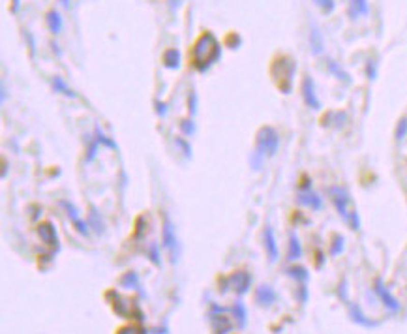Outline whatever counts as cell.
Segmentation results:
<instances>
[{"instance_id":"cell-1","label":"cell","mask_w":407,"mask_h":334,"mask_svg":"<svg viewBox=\"0 0 407 334\" xmlns=\"http://www.w3.org/2000/svg\"><path fill=\"white\" fill-rule=\"evenodd\" d=\"M220 54H222V47L216 36L212 32H203L192 47V64L195 66V70L205 72L220 59Z\"/></svg>"},{"instance_id":"cell-2","label":"cell","mask_w":407,"mask_h":334,"mask_svg":"<svg viewBox=\"0 0 407 334\" xmlns=\"http://www.w3.org/2000/svg\"><path fill=\"white\" fill-rule=\"evenodd\" d=\"M330 197H332V203L336 205V209L340 212V216L343 220L347 221L351 229H359L360 221H359V214L355 212L353 203H351V197L345 190L341 188H330Z\"/></svg>"},{"instance_id":"cell-3","label":"cell","mask_w":407,"mask_h":334,"mask_svg":"<svg viewBox=\"0 0 407 334\" xmlns=\"http://www.w3.org/2000/svg\"><path fill=\"white\" fill-rule=\"evenodd\" d=\"M278 133H276L272 128H263L259 131L257 137V147H259V154H267V156H274L276 150H278Z\"/></svg>"},{"instance_id":"cell-4","label":"cell","mask_w":407,"mask_h":334,"mask_svg":"<svg viewBox=\"0 0 407 334\" xmlns=\"http://www.w3.org/2000/svg\"><path fill=\"white\" fill-rule=\"evenodd\" d=\"M302 98H304V102L308 107H311V109L321 107L317 96H315V85H313L311 77H308V75H306L304 81H302Z\"/></svg>"},{"instance_id":"cell-5","label":"cell","mask_w":407,"mask_h":334,"mask_svg":"<svg viewBox=\"0 0 407 334\" xmlns=\"http://www.w3.org/2000/svg\"><path fill=\"white\" fill-rule=\"evenodd\" d=\"M229 286L233 287L237 293H246L248 291V287H250V282H252V278H250V274L248 272H244V270H237V272H233V274L227 278Z\"/></svg>"},{"instance_id":"cell-6","label":"cell","mask_w":407,"mask_h":334,"mask_svg":"<svg viewBox=\"0 0 407 334\" xmlns=\"http://www.w3.org/2000/svg\"><path fill=\"white\" fill-rule=\"evenodd\" d=\"M373 289H375V293H377L379 297H381V300H383V304L387 306V308H390L392 312H398V310H400V304H398V300H396V298L392 297V295H390L387 289H385L383 282H381V280L375 282V287H373Z\"/></svg>"},{"instance_id":"cell-7","label":"cell","mask_w":407,"mask_h":334,"mask_svg":"<svg viewBox=\"0 0 407 334\" xmlns=\"http://www.w3.org/2000/svg\"><path fill=\"white\" fill-rule=\"evenodd\" d=\"M255 300H257L259 304L263 306H270L272 302L276 300V293L272 287L269 286H261L257 287V291H255Z\"/></svg>"},{"instance_id":"cell-8","label":"cell","mask_w":407,"mask_h":334,"mask_svg":"<svg viewBox=\"0 0 407 334\" xmlns=\"http://www.w3.org/2000/svg\"><path fill=\"white\" fill-rule=\"evenodd\" d=\"M210 321H212V330H214V334H227L229 330L233 328L231 321L223 316H214V314H210Z\"/></svg>"},{"instance_id":"cell-9","label":"cell","mask_w":407,"mask_h":334,"mask_svg":"<svg viewBox=\"0 0 407 334\" xmlns=\"http://www.w3.org/2000/svg\"><path fill=\"white\" fill-rule=\"evenodd\" d=\"M370 8H368V0H351L349 2V15L353 19L368 15Z\"/></svg>"},{"instance_id":"cell-10","label":"cell","mask_w":407,"mask_h":334,"mask_svg":"<svg viewBox=\"0 0 407 334\" xmlns=\"http://www.w3.org/2000/svg\"><path fill=\"white\" fill-rule=\"evenodd\" d=\"M265 246H267L270 261H276V259H278V246H276V240H274V231H272L270 227L265 229Z\"/></svg>"},{"instance_id":"cell-11","label":"cell","mask_w":407,"mask_h":334,"mask_svg":"<svg viewBox=\"0 0 407 334\" xmlns=\"http://www.w3.org/2000/svg\"><path fill=\"white\" fill-rule=\"evenodd\" d=\"M310 43H311V53H313V54L323 53V38H321V32H319L317 26H311Z\"/></svg>"},{"instance_id":"cell-12","label":"cell","mask_w":407,"mask_h":334,"mask_svg":"<svg viewBox=\"0 0 407 334\" xmlns=\"http://www.w3.org/2000/svg\"><path fill=\"white\" fill-rule=\"evenodd\" d=\"M163 64H165V68H169V70H177L180 66V54L177 49H169V51H165L163 53Z\"/></svg>"},{"instance_id":"cell-13","label":"cell","mask_w":407,"mask_h":334,"mask_svg":"<svg viewBox=\"0 0 407 334\" xmlns=\"http://www.w3.org/2000/svg\"><path fill=\"white\" fill-rule=\"evenodd\" d=\"M163 244L167 246L171 252H175V244H177V239H175L173 226H171V221H169V220H165V226H163Z\"/></svg>"},{"instance_id":"cell-14","label":"cell","mask_w":407,"mask_h":334,"mask_svg":"<svg viewBox=\"0 0 407 334\" xmlns=\"http://www.w3.org/2000/svg\"><path fill=\"white\" fill-rule=\"evenodd\" d=\"M47 26L53 34H59L60 30H62V17L59 15V12L53 10V12L47 13Z\"/></svg>"},{"instance_id":"cell-15","label":"cell","mask_w":407,"mask_h":334,"mask_svg":"<svg viewBox=\"0 0 407 334\" xmlns=\"http://www.w3.org/2000/svg\"><path fill=\"white\" fill-rule=\"evenodd\" d=\"M299 203L308 205L311 209H321V197L317 193H300Z\"/></svg>"},{"instance_id":"cell-16","label":"cell","mask_w":407,"mask_h":334,"mask_svg":"<svg viewBox=\"0 0 407 334\" xmlns=\"http://www.w3.org/2000/svg\"><path fill=\"white\" fill-rule=\"evenodd\" d=\"M351 317H353L355 323H360V325H364V327H375L377 323L375 321H370V319H366L364 314L359 310V306H351Z\"/></svg>"},{"instance_id":"cell-17","label":"cell","mask_w":407,"mask_h":334,"mask_svg":"<svg viewBox=\"0 0 407 334\" xmlns=\"http://www.w3.org/2000/svg\"><path fill=\"white\" fill-rule=\"evenodd\" d=\"M302 250H300V242L297 239V235L291 233V237H289V259H299Z\"/></svg>"},{"instance_id":"cell-18","label":"cell","mask_w":407,"mask_h":334,"mask_svg":"<svg viewBox=\"0 0 407 334\" xmlns=\"http://www.w3.org/2000/svg\"><path fill=\"white\" fill-rule=\"evenodd\" d=\"M40 235H42L43 239L47 240L49 244H54V242H56L54 229H53V226H49V224H43V226H40Z\"/></svg>"},{"instance_id":"cell-19","label":"cell","mask_w":407,"mask_h":334,"mask_svg":"<svg viewBox=\"0 0 407 334\" xmlns=\"http://www.w3.org/2000/svg\"><path fill=\"white\" fill-rule=\"evenodd\" d=\"M329 70H330V72H332V73H334V75H336V77H338V79H341V81H349V75H347V73H345V72H343V70H341L340 66L336 64L334 60H329Z\"/></svg>"},{"instance_id":"cell-20","label":"cell","mask_w":407,"mask_h":334,"mask_svg":"<svg viewBox=\"0 0 407 334\" xmlns=\"http://www.w3.org/2000/svg\"><path fill=\"white\" fill-rule=\"evenodd\" d=\"M313 2H315L325 13H330L334 10V0H313Z\"/></svg>"},{"instance_id":"cell-21","label":"cell","mask_w":407,"mask_h":334,"mask_svg":"<svg viewBox=\"0 0 407 334\" xmlns=\"http://www.w3.org/2000/svg\"><path fill=\"white\" fill-rule=\"evenodd\" d=\"M53 85H54V89H56V90H60V92H64V94H66V96H73V90H70V89H68V87H66V83H64V81H62V79H60V77H56V79H54V81H53Z\"/></svg>"},{"instance_id":"cell-22","label":"cell","mask_w":407,"mask_h":334,"mask_svg":"<svg viewBox=\"0 0 407 334\" xmlns=\"http://www.w3.org/2000/svg\"><path fill=\"white\" fill-rule=\"evenodd\" d=\"M289 274L295 276V278H302V280H306V278H308V272H306V269H300V267L289 269Z\"/></svg>"},{"instance_id":"cell-23","label":"cell","mask_w":407,"mask_h":334,"mask_svg":"<svg viewBox=\"0 0 407 334\" xmlns=\"http://www.w3.org/2000/svg\"><path fill=\"white\" fill-rule=\"evenodd\" d=\"M341 248H343V240H341V237H336L334 246H332L330 254H332V256H336V254H340V252H341Z\"/></svg>"},{"instance_id":"cell-24","label":"cell","mask_w":407,"mask_h":334,"mask_svg":"<svg viewBox=\"0 0 407 334\" xmlns=\"http://www.w3.org/2000/svg\"><path fill=\"white\" fill-rule=\"evenodd\" d=\"M405 131H407V119L401 120L400 126H398V131H396V139H401V137H403V133H405Z\"/></svg>"},{"instance_id":"cell-25","label":"cell","mask_w":407,"mask_h":334,"mask_svg":"<svg viewBox=\"0 0 407 334\" xmlns=\"http://www.w3.org/2000/svg\"><path fill=\"white\" fill-rule=\"evenodd\" d=\"M19 10V0H13V6H12V12H17Z\"/></svg>"},{"instance_id":"cell-26","label":"cell","mask_w":407,"mask_h":334,"mask_svg":"<svg viewBox=\"0 0 407 334\" xmlns=\"http://www.w3.org/2000/svg\"><path fill=\"white\" fill-rule=\"evenodd\" d=\"M169 4H171V8L175 10V8L179 6V0H169Z\"/></svg>"}]
</instances>
